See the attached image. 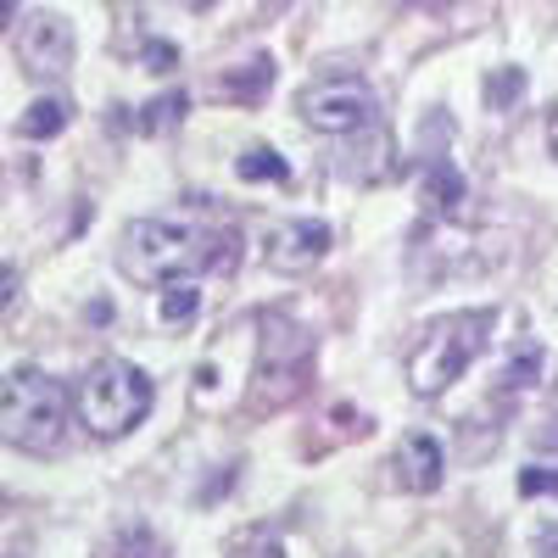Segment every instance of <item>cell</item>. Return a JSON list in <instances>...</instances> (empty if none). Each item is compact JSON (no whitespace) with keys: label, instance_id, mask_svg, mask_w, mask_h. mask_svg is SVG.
Returning <instances> with one entry per match:
<instances>
[{"label":"cell","instance_id":"6da1fadb","mask_svg":"<svg viewBox=\"0 0 558 558\" xmlns=\"http://www.w3.org/2000/svg\"><path fill=\"white\" fill-rule=\"evenodd\" d=\"M241 263V235L229 229H196L173 218H134L123 229L118 268L140 286H168V279H196L207 268Z\"/></svg>","mask_w":558,"mask_h":558},{"label":"cell","instance_id":"7a4b0ae2","mask_svg":"<svg viewBox=\"0 0 558 558\" xmlns=\"http://www.w3.org/2000/svg\"><path fill=\"white\" fill-rule=\"evenodd\" d=\"M68 436V391L45 368H12L0 380V441L17 452H57Z\"/></svg>","mask_w":558,"mask_h":558},{"label":"cell","instance_id":"3957f363","mask_svg":"<svg viewBox=\"0 0 558 558\" xmlns=\"http://www.w3.org/2000/svg\"><path fill=\"white\" fill-rule=\"evenodd\" d=\"M151 380L146 368H134L123 357H101L84 368V380L73 386V408H78V425L96 436V441H118L129 436L140 418L151 413Z\"/></svg>","mask_w":558,"mask_h":558},{"label":"cell","instance_id":"277c9868","mask_svg":"<svg viewBox=\"0 0 558 558\" xmlns=\"http://www.w3.org/2000/svg\"><path fill=\"white\" fill-rule=\"evenodd\" d=\"M492 324H497V313L492 307H475V313H447V318H436L425 336H418V347L408 352V391L413 397H441L463 368H470L481 352H486V341H492Z\"/></svg>","mask_w":558,"mask_h":558},{"label":"cell","instance_id":"5b68a950","mask_svg":"<svg viewBox=\"0 0 558 558\" xmlns=\"http://www.w3.org/2000/svg\"><path fill=\"white\" fill-rule=\"evenodd\" d=\"M313 375V336L291 318H263V352H257V408H286L302 397Z\"/></svg>","mask_w":558,"mask_h":558},{"label":"cell","instance_id":"8992f818","mask_svg":"<svg viewBox=\"0 0 558 558\" xmlns=\"http://www.w3.org/2000/svg\"><path fill=\"white\" fill-rule=\"evenodd\" d=\"M296 112H302L307 129L347 140V134H357V129L375 123L380 107H375V89H368L357 73H330V78H313V84L302 89Z\"/></svg>","mask_w":558,"mask_h":558},{"label":"cell","instance_id":"52a82bcc","mask_svg":"<svg viewBox=\"0 0 558 558\" xmlns=\"http://www.w3.org/2000/svg\"><path fill=\"white\" fill-rule=\"evenodd\" d=\"M17 62L28 78H62L73 68V23L57 12H34L17 28Z\"/></svg>","mask_w":558,"mask_h":558},{"label":"cell","instance_id":"ba28073f","mask_svg":"<svg viewBox=\"0 0 558 558\" xmlns=\"http://www.w3.org/2000/svg\"><path fill=\"white\" fill-rule=\"evenodd\" d=\"M330 246H336L330 223L291 218V223H279L274 235H268V268L274 274H313L324 257H330Z\"/></svg>","mask_w":558,"mask_h":558},{"label":"cell","instance_id":"9c48e42d","mask_svg":"<svg viewBox=\"0 0 558 558\" xmlns=\"http://www.w3.org/2000/svg\"><path fill=\"white\" fill-rule=\"evenodd\" d=\"M391 481L402 492H436L441 486V470H447V458L436 447V436H402L397 452H391Z\"/></svg>","mask_w":558,"mask_h":558},{"label":"cell","instance_id":"30bf717a","mask_svg":"<svg viewBox=\"0 0 558 558\" xmlns=\"http://www.w3.org/2000/svg\"><path fill=\"white\" fill-rule=\"evenodd\" d=\"M463 173L447 162V157H430L425 162V179H418V196H425V213L430 218H458V207H463Z\"/></svg>","mask_w":558,"mask_h":558},{"label":"cell","instance_id":"8fae6325","mask_svg":"<svg viewBox=\"0 0 558 558\" xmlns=\"http://www.w3.org/2000/svg\"><path fill=\"white\" fill-rule=\"evenodd\" d=\"M268 84H274V57H268V51H257V57H252V62H241L235 73H223V84H218V89H223L229 101H241V107H257V101L268 96Z\"/></svg>","mask_w":558,"mask_h":558},{"label":"cell","instance_id":"7c38bea8","mask_svg":"<svg viewBox=\"0 0 558 558\" xmlns=\"http://www.w3.org/2000/svg\"><path fill=\"white\" fill-rule=\"evenodd\" d=\"M62 129H68V101H57V96L34 101V107L17 118V134H23V140H51V134H62Z\"/></svg>","mask_w":558,"mask_h":558},{"label":"cell","instance_id":"4fadbf2b","mask_svg":"<svg viewBox=\"0 0 558 558\" xmlns=\"http://www.w3.org/2000/svg\"><path fill=\"white\" fill-rule=\"evenodd\" d=\"M525 96V68H497L486 73V112H514Z\"/></svg>","mask_w":558,"mask_h":558},{"label":"cell","instance_id":"5bb4252c","mask_svg":"<svg viewBox=\"0 0 558 558\" xmlns=\"http://www.w3.org/2000/svg\"><path fill=\"white\" fill-rule=\"evenodd\" d=\"M235 173H241V179H268V184H286V179H291L286 157H279V151H268V146H252V151L235 162Z\"/></svg>","mask_w":558,"mask_h":558},{"label":"cell","instance_id":"9a60e30c","mask_svg":"<svg viewBox=\"0 0 558 558\" xmlns=\"http://www.w3.org/2000/svg\"><path fill=\"white\" fill-rule=\"evenodd\" d=\"M196 307H202V291L191 286V279H168V291H162V324L196 318Z\"/></svg>","mask_w":558,"mask_h":558},{"label":"cell","instance_id":"2e32d148","mask_svg":"<svg viewBox=\"0 0 558 558\" xmlns=\"http://www.w3.org/2000/svg\"><path fill=\"white\" fill-rule=\"evenodd\" d=\"M179 112H184V96H179V89H168L162 101H151L146 112H140V134H162V129H173Z\"/></svg>","mask_w":558,"mask_h":558},{"label":"cell","instance_id":"e0dca14e","mask_svg":"<svg viewBox=\"0 0 558 558\" xmlns=\"http://www.w3.org/2000/svg\"><path fill=\"white\" fill-rule=\"evenodd\" d=\"M536 368H542V352H536V347H525L514 363L502 368V391H525V386L536 380Z\"/></svg>","mask_w":558,"mask_h":558},{"label":"cell","instance_id":"ac0fdd59","mask_svg":"<svg viewBox=\"0 0 558 558\" xmlns=\"http://www.w3.org/2000/svg\"><path fill=\"white\" fill-rule=\"evenodd\" d=\"M520 492L525 497H542V492H558V463H531L520 475Z\"/></svg>","mask_w":558,"mask_h":558},{"label":"cell","instance_id":"d6986e66","mask_svg":"<svg viewBox=\"0 0 558 558\" xmlns=\"http://www.w3.org/2000/svg\"><path fill=\"white\" fill-rule=\"evenodd\" d=\"M146 62H151V73H168V68L179 62V51H173L168 39H151V45H146Z\"/></svg>","mask_w":558,"mask_h":558},{"label":"cell","instance_id":"ffe728a7","mask_svg":"<svg viewBox=\"0 0 558 558\" xmlns=\"http://www.w3.org/2000/svg\"><path fill=\"white\" fill-rule=\"evenodd\" d=\"M17 286H23L17 268H12V263H0V313H7V307L17 302Z\"/></svg>","mask_w":558,"mask_h":558},{"label":"cell","instance_id":"44dd1931","mask_svg":"<svg viewBox=\"0 0 558 558\" xmlns=\"http://www.w3.org/2000/svg\"><path fill=\"white\" fill-rule=\"evenodd\" d=\"M547 151H553V157H558V112H553V118H547Z\"/></svg>","mask_w":558,"mask_h":558},{"label":"cell","instance_id":"7402d4cb","mask_svg":"<svg viewBox=\"0 0 558 558\" xmlns=\"http://www.w3.org/2000/svg\"><path fill=\"white\" fill-rule=\"evenodd\" d=\"M12 17H17V0H0V28H7Z\"/></svg>","mask_w":558,"mask_h":558},{"label":"cell","instance_id":"603a6c76","mask_svg":"<svg viewBox=\"0 0 558 558\" xmlns=\"http://www.w3.org/2000/svg\"><path fill=\"white\" fill-rule=\"evenodd\" d=\"M184 7H191V12H213V7H218V0H184Z\"/></svg>","mask_w":558,"mask_h":558},{"label":"cell","instance_id":"cb8c5ba5","mask_svg":"<svg viewBox=\"0 0 558 558\" xmlns=\"http://www.w3.org/2000/svg\"><path fill=\"white\" fill-rule=\"evenodd\" d=\"M263 558H279V553H263Z\"/></svg>","mask_w":558,"mask_h":558}]
</instances>
